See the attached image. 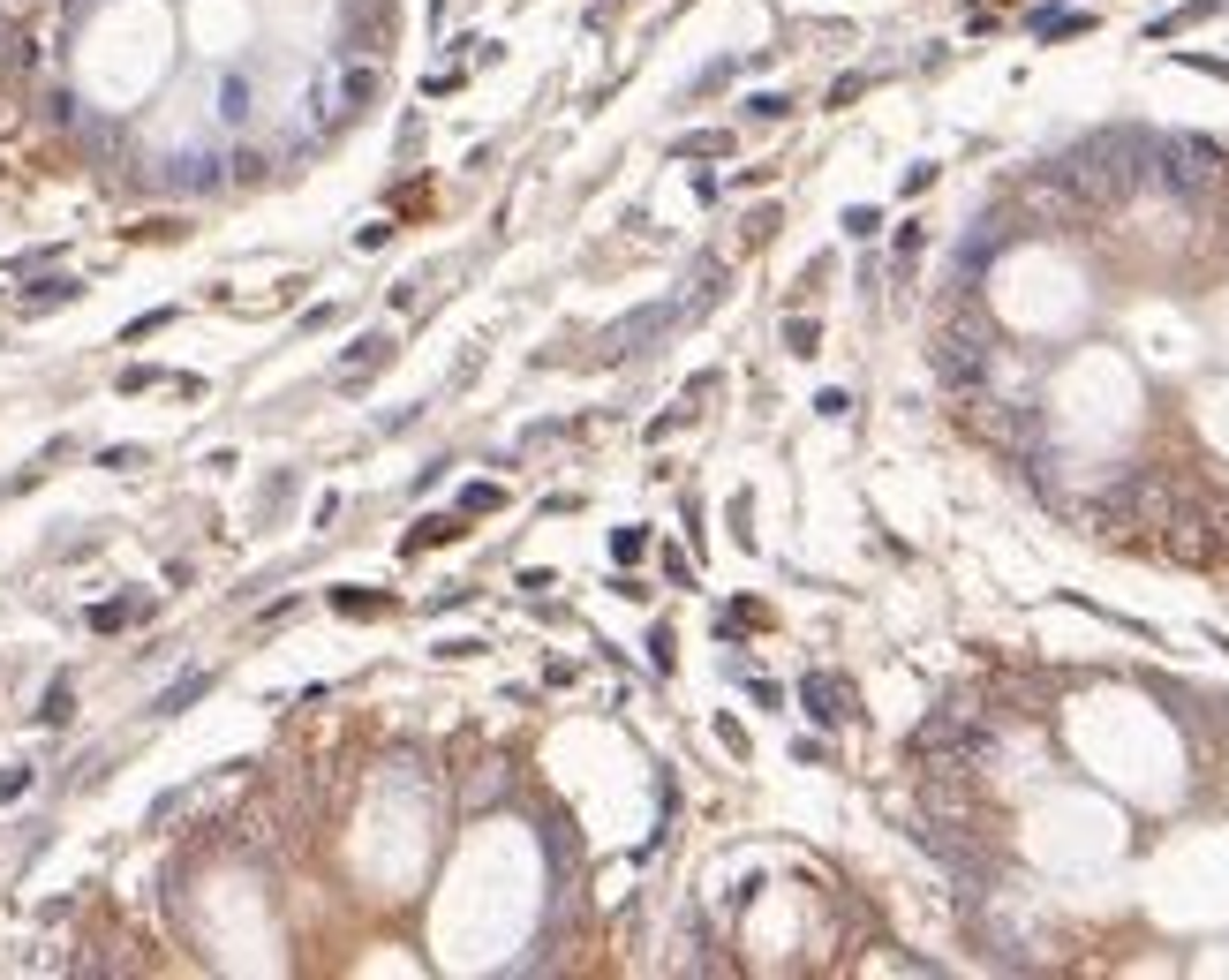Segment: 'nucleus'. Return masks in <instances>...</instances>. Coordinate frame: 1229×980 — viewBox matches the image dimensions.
<instances>
[{
  "mask_svg": "<svg viewBox=\"0 0 1229 980\" xmlns=\"http://www.w3.org/2000/svg\"><path fill=\"white\" fill-rule=\"evenodd\" d=\"M84 295V279H68V272H46L38 287H23V317H46V310H68V302Z\"/></svg>",
  "mask_w": 1229,
  "mask_h": 980,
  "instance_id": "nucleus-5",
  "label": "nucleus"
},
{
  "mask_svg": "<svg viewBox=\"0 0 1229 980\" xmlns=\"http://www.w3.org/2000/svg\"><path fill=\"white\" fill-rule=\"evenodd\" d=\"M99 468H121V475H129V468H144V446H106V453H99Z\"/></svg>",
  "mask_w": 1229,
  "mask_h": 980,
  "instance_id": "nucleus-23",
  "label": "nucleus"
},
{
  "mask_svg": "<svg viewBox=\"0 0 1229 980\" xmlns=\"http://www.w3.org/2000/svg\"><path fill=\"white\" fill-rule=\"evenodd\" d=\"M611 559H619V566L649 559V528H611Z\"/></svg>",
  "mask_w": 1229,
  "mask_h": 980,
  "instance_id": "nucleus-15",
  "label": "nucleus"
},
{
  "mask_svg": "<svg viewBox=\"0 0 1229 980\" xmlns=\"http://www.w3.org/2000/svg\"><path fill=\"white\" fill-rule=\"evenodd\" d=\"M1026 31L1033 38H1086L1093 31V8H1033Z\"/></svg>",
  "mask_w": 1229,
  "mask_h": 980,
  "instance_id": "nucleus-6",
  "label": "nucleus"
},
{
  "mask_svg": "<svg viewBox=\"0 0 1229 980\" xmlns=\"http://www.w3.org/2000/svg\"><path fill=\"white\" fill-rule=\"evenodd\" d=\"M204 694H211V671H182V679L166 686L159 702H151V717H182V709H189V702H204Z\"/></svg>",
  "mask_w": 1229,
  "mask_h": 980,
  "instance_id": "nucleus-7",
  "label": "nucleus"
},
{
  "mask_svg": "<svg viewBox=\"0 0 1229 980\" xmlns=\"http://www.w3.org/2000/svg\"><path fill=\"white\" fill-rule=\"evenodd\" d=\"M498 506H506V491H498V483H468L453 513H460V521H475V513H498Z\"/></svg>",
  "mask_w": 1229,
  "mask_h": 980,
  "instance_id": "nucleus-13",
  "label": "nucleus"
},
{
  "mask_svg": "<svg viewBox=\"0 0 1229 980\" xmlns=\"http://www.w3.org/2000/svg\"><path fill=\"white\" fill-rule=\"evenodd\" d=\"M460 535V513H430V521H415V535L400 551H430V544H453Z\"/></svg>",
  "mask_w": 1229,
  "mask_h": 980,
  "instance_id": "nucleus-9",
  "label": "nucleus"
},
{
  "mask_svg": "<svg viewBox=\"0 0 1229 980\" xmlns=\"http://www.w3.org/2000/svg\"><path fill=\"white\" fill-rule=\"evenodd\" d=\"M671 151H679V159H724V151H732V137H724V128H702V137H679Z\"/></svg>",
  "mask_w": 1229,
  "mask_h": 980,
  "instance_id": "nucleus-12",
  "label": "nucleus"
},
{
  "mask_svg": "<svg viewBox=\"0 0 1229 980\" xmlns=\"http://www.w3.org/2000/svg\"><path fill=\"white\" fill-rule=\"evenodd\" d=\"M332 611H340V619H386L393 596H377V588H332Z\"/></svg>",
  "mask_w": 1229,
  "mask_h": 980,
  "instance_id": "nucleus-8",
  "label": "nucleus"
},
{
  "mask_svg": "<svg viewBox=\"0 0 1229 980\" xmlns=\"http://www.w3.org/2000/svg\"><path fill=\"white\" fill-rule=\"evenodd\" d=\"M649 664H657V671H671V626H657V633H649Z\"/></svg>",
  "mask_w": 1229,
  "mask_h": 980,
  "instance_id": "nucleus-29",
  "label": "nucleus"
},
{
  "mask_svg": "<svg viewBox=\"0 0 1229 980\" xmlns=\"http://www.w3.org/2000/svg\"><path fill=\"white\" fill-rule=\"evenodd\" d=\"M844 235H853V242H875V235H882V211H875V204H853V211H844Z\"/></svg>",
  "mask_w": 1229,
  "mask_h": 980,
  "instance_id": "nucleus-17",
  "label": "nucleus"
},
{
  "mask_svg": "<svg viewBox=\"0 0 1229 980\" xmlns=\"http://www.w3.org/2000/svg\"><path fill=\"white\" fill-rule=\"evenodd\" d=\"M386 362H393V332H355V348L332 362V385H340V393H362L377 370H386Z\"/></svg>",
  "mask_w": 1229,
  "mask_h": 980,
  "instance_id": "nucleus-2",
  "label": "nucleus"
},
{
  "mask_svg": "<svg viewBox=\"0 0 1229 980\" xmlns=\"http://www.w3.org/2000/svg\"><path fill=\"white\" fill-rule=\"evenodd\" d=\"M377 91H386V75H377L370 61L340 68V113H348V121H355V113H370V106H377Z\"/></svg>",
  "mask_w": 1229,
  "mask_h": 980,
  "instance_id": "nucleus-4",
  "label": "nucleus"
},
{
  "mask_svg": "<svg viewBox=\"0 0 1229 980\" xmlns=\"http://www.w3.org/2000/svg\"><path fill=\"white\" fill-rule=\"evenodd\" d=\"M31 784H38V770H31V762H8V770H0V807H15V800L31 792Z\"/></svg>",
  "mask_w": 1229,
  "mask_h": 980,
  "instance_id": "nucleus-16",
  "label": "nucleus"
},
{
  "mask_svg": "<svg viewBox=\"0 0 1229 980\" xmlns=\"http://www.w3.org/2000/svg\"><path fill=\"white\" fill-rule=\"evenodd\" d=\"M800 709H808L815 724H844L860 709V694H853V679H837V671H808V679H800Z\"/></svg>",
  "mask_w": 1229,
  "mask_h": 980,
  "instance_id": "nucleus-3",
  "label": "nucleus"
},
{
  "mask_svg": "<svg viewBox=\"0 0 1229 980\" xmlns=\"http://www.w3.org/2000/svg\"><path fill=\"white\" fill-rule=\"evenodd\" d=\"M1222 166H1229V151L1207 144V137H1155V151H1146V182H1162L1169 197H1184V204L1215 197Z\"/></svg>",
  "mask_w": 1229,
  "mask_h": 980,
  "instance_id": "nucleus-1",
  "label": "nucleus"
},
{
  "mask_svg": "<svg viewBox=\"0 0 1229 980\" xmlns=\"http://www.w3.org/2000/svg\"><path fill=\"white\" fill-rule=\"evenodd\" d=\"M68 717H75V679H53L38 702V724H68Z\"/></svg>",
  "mask_w": 1229,
  "mask_h": 980,
  "instance_id": "nucleus-11",
  "label": "nucleus"
},
{
  "mask_svg": "<svg viewBox=\"0 0 1229 980\" xmlns=\"http://www.w3.org/2000/svg\"><path fill=\"white\" fill-rule=\"evenodd\" d=\"M1199 15H1215V0H1192V8H1177V15H1162V23H1146V38H1169V31L1199 23Z\"/></svg>",
  "mask_w": 1229,
  "mask_h": 980,
  "instance_id": "nucleus-19",
  "label": "nucleus"
},
{
  "mask_svg": "<svg viewBox=\"0 0 1229 980\" xmlns=\"http://www.w3.org/2000/svg\"><path fill=\"white\" fill-rule=\"evenodd\" d=\"M860 91H868V75H837V84H830V106H853Z\"/></svg>",
  "mask_w": 1229,
  "mask_h": 980,
  "instance_id": "nucleus-27",
  "label": "nucleus"
},
{
  "mask_svg": "<svg viewBox=\"0 0 1229 980\" xmlns=\"http://www.w3.org/2000/svg\"><path fill=\"white\" fill-rule=\"evenodd\" d=\"M784 348L792 355H822V324L815 317H784Z\"/></svg>",
  "mask_w": 1229,
  "mask_h": 980,
  "instance_id": "nucleus-14",
  "label": "nucleus"
},
{
  "mask_svg": "<svg viewBox=\"0 0 1229 980\" xmlns=\"http://www.w3.org/2000/svg\"><path fill=\"white\" fill-rule=\"evenodd\" d=\"M129 619H144L137 596H121V604H91V633H121Z\"/></svg>",
  "mask_w": 1229,
  "mask_h": 980,
  "instance_id": "nucleus-10",
  "label": "nucleus"
},
{
  "mask_svg": "<svg viewBox=\"0 0 1229 980\" xmlns=\"http://www.w3.org/2000/svg\"><path fill=\"white\" fill-rule=\"evenodd\" d=\"M784 113H792L784 91H755V99H747V121H784Z\"/></svg>",
  "mask_w": 1229,
  "mask_h": 980,
  "instance_id": "nucleus-18",
  "label": "nucleus"
},
{
  "mask_svg": "<svg viewBox=\"0 0 1229 980\" xmlns=\"http://www.w3.org/2000/svg\"><path fill=\"white\" fill-rule=\"evenodd\" d=\"M324 324H340V302H317V310H302V332H324Z\"/></svg>",
  "mask_w": 1229,
  "mask_h": 980,
  "instance_id": "nucleus-28",
  "label": "nucleus"
},
{
  "mask_svg": "<svg viewBox=\"0 0 1229 980\" xmlns=\"http://www.w3.org/2000/svg\"><path fill=\"white\" fill-rule=\"evenodd\" d=\"M770 235H777V204H762L755 219H747V242H770Z\"/></svg>",
  "mask_w": 1229,
  "mask_h": 980,
  "instance_id": "nucleus-26",
  "label": "nucleus"
},
{
  "mask_svg": "<svg viewBox=\"0 0 1229 980\" xmlns=\"http://www.w3.org/2000/svg\"><path fill=\"white\" fill-rule=\"evenodd\" d=\"M815 415H830V422H837V415H853V393H837V385H830V393H815Z\"/></svg>",
  "mask_w": 1229,
  "mask_h": 980,
  "instance_id": "nucleus-25",
  "label": "nucleus"
},
{
  "mask_svg": "<svg viewBox=\"0 0 1229 980\" xmlns=\"http://www.w3.org/2000/svg\"><path fill=\"white\" fill-rule=\"evenodd\" d=\"M219 113H226V121H249V84H242V75H226V84H219Z\"/></svg>",
  "mask_w": 1229,
  "mask_h": 980,
  "instance_id": "nucleus-20",
  "label": "nucleus"
},
{
  "mask_svg": "<svg viewBox=\"0 0 1229 980\" xmlns=\"http://www.w3.org/2000/svg\"><path fill=\"white\" fill-rule=\"evenodd\" d=\"M159 324H174V310H144V317H137V324H129V332H121V340H151V332H159Z\"/></svg>",
  "mask_w": 1229,
  "mask_h": 980,
  "instance_id": "nucleus-24",
  "label": "nucleus"
},
{
  "mask_svg": "<svg viewBox=\"0 0 1229 980\" xmlns=\"http://www.w3.org/2000/svg\"><path fill=\"white\" fill-rule=\"evenodd\" d=\"M920 249H928V226H913V219H906V226H898V272H906Z\"/></svg>",
  "mask_w": 1229,
  "mask_h": 980,
  "instance_id": "nucleus-21",
  "label": "nucleus"
},
{
  "mask_svg": "<svg viewBox=\"0 0 1229 980\" xmlns=\"http://www.w3.org/2000/svg\"><path fill=\"white\" fill-rule=\"evenodd\" d=\"M159 377H166V370H151V362H129V370H121V393H151Z\"/></svg>",
  "mask_w": 1229,
  "mask_h": 980,
  "instance_id": "nucleus-22",
  "label": "nucleus"
},
{
  "mask_svg": "<svg viewBox=\"0 0 1229 980\" xmlns=\"http://www.w3.org/2000/svg\"><path fill=\"white\" fill-rule=\"evenodd\" d=\"M717 739L732 746V755H747V724H739V717H717Z\"/></svg>",
  "mask_w": 1229,
  "mask_h": 980,
  "instance_id": "nucleus-30",
  "label": "nucleus"
}]
</instances>
